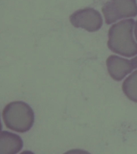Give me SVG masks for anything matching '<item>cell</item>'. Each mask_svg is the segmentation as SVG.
<instances>
[{
  "label": "cell",
  "mask_w": 137,
  "mask_h": 154,
  "mask_svg": "<svg viewBox=\"0 0 137 154\" xmlns=\"http://www.w3.org/2000/svg\"><path fill=\"white\" fill-rule=\"evenodd\" d=\"M135 38L137 40V22L135 23Z\"/></svg>",
  "instance_id": "obj_9"
},
{
  "label": "cell",
  "mask_w": 137,
  "mask_h": 154,
  "mask_svg": "<svg viewBox=\"0 0 137 154\" xmlns=\"http://www.w3.org/2000/svg\"><path fill=\"white\" fill-rule=\"evenodd\" d=\"M23 142L19 135L1 131L0 133V154H15L19 152L23 148Z\"/></svg>",
  "instance_id": "obj_6"
},
{
  "label": "cell",
  "mask_w": 137,
  "mask_h": 154,
  "mask_svg": "<svg viewBox=\"0 0 137 154\" xmlns=\"http://www.w3.org/2000/svg\"><path fill=\"white\" fill-rule=\"evenodd\" d=\"M131 62L132 63L133 65L134 66L135 69H137V56L135 58L131 60Z\"/></svg>",
  "instance_id": "obj_8"
},
{
  "label": "cell",
  "mask_w": 137,
  "mask_h": 154,
  "mask_svg": "<svg viewBox=\"0 0 137 154\" xmlns=\"http://www.w3.org/2000/svg\"><path fill=\"white\" fill-rule=\"evenodd\" d=\"M106 23L112 24L124 18L137 16L135 0H108L102 8Z\"/></svg>",
  "instance_id": "obj_3"
},
{
  "label": "cell",
  "mask_w": 137,
  "mask_h": 154,
  "mask_svg": "<svg viewBox=\"0 0 137 154\" xmlns=\"http://www.w3.org/2000/svg\"><path fill=\"white\" fill-rule=\"evenodd\" d=\"M134 25V19H128L112 25L108 31L109 49L127 57L137 55V43L133 36Z\"/></svg>",
  "instance_id": "obj_1"
},
{
  "label": "cell",
  "mask_w": 137,
  "mask_h": 154,
  "mask_svg": "<svg viewBox=\"0 0 137 154\" xmlns=\"http://www.w3.org/2000/svg\"><path fill=\"white\" fill-rule=\"evenodd\" d=\"M122 88L128 99L137 103V70L124 80Z\"/></svg>",
  "instance_id": "obj_7"
},
{
  "label": "cell",
  "mask_w": 137,
  "mask_h": 154,
  "mask_svg": "<svg viewBox=\"0 0 137 154\" xmlns=\"http://www.w3.org/2000/svg\"><path fill=\"white\" fill-rule=\"evenodd\" d=\"M108 72L113 79L120 82L135 69L131 60L116 55H111L106 60Z\"/></svg>",
  "instance_id": "obj_5"
},
{
  "label": "cell",
  "mask_w": 137,
  "mask_h": 154,
  "mask_svg": "<svg viewBox=\"0 0 137 154\" xmlns=\"http://www.w3.org/2000/svg\"><path fill=\"white\" fill-rule=\"evenodd\" d=\"M70 21L75 27H81L89 32L98 31L103 23L100 12L91 8L75 11L70 16Z\"/></svg>",
  "instance_id": "obj_4"
},
{
  "label": "cell",
  "mask_w": 137,
  "mask_h": 154,
  "mask_svg": "<svg viewBox=\"0 0 137 154\" xmlns=\"http://www.w3.org/2000/svg\"><path fill=\"white\" fill-rule=\"evenodd\" d=\"M2 116L6 128L16 132H26L30 130L34 122L32 109L22 101H14L8 104Z\"/></svg>",
  "instance_id": "obj_2"
}]
</instances>
